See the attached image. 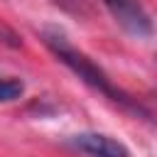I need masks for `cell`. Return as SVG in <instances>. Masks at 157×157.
I'll list each match as a JSON object with an SVG mask.
<instances>
[{
  "label": "cell",
  "mask_w": 157,
  "mask_h": 157,
  "mask_svg": "<svg viewBox=\"0 0 157 157\" xmlns=\"http://www.w3.org/2000/svg\"><path fill=\"white\" fill-rule=\"evenodd\" d=\"M42 39H44V44L49 47V52H52L69 71H74L88 88L98 91L101 96H105L108 101L118 103L120 108H125V110H130V113H135V115H147V110H145L135 98H130L125 91H120V88L108 78V74H105L91 56H86L81 49H76V47L66 39L64 32L49 27V29L42 32Z\"/></svg>",
  "instance_id": "cell-1"
},
{
  "label": "cell",
  "mask_w": 157,
  "mask_h": 157,
  "mask_svg": "<svg viewBox=\"0 0 157 157\" xmlns=\"http://www.w3.org/2000/svg\"><path fill=\"white\" fill-rule=\"evenodd\" d=\"M105 10L113 15V20L132 37H150L155 32L152 17L142 7L140 0H101Z\"/></svg>",
  "instance_id": "cell-2"
},
{
  "label": "cell",
  "mask_w": 157,
  "mask_h": 157,
  "mask_svg": "<svg viewBox=\"0 0 157 157\" xmlns=\"http://www.w3.org/2000/svg\"><path fill=\"white\" fill-rule=\"evenodd\" d=\"M69 145L86 157H130V150L103 132H78L69 137Z\"/></svg>",
  "instance_id": "cell-3"
},
{
  "label": "cell",
  "mask_w": 157,
  "mask_h": 157,
  "mask_svg": "<svg viewBox=\"0 0 157 157\" xmlns=\"http://www.w3.org/2000/svg\"><path fill=\"white\" fill-rule=\"evenodd\" d=\"M25 93V81L17 76L0 74V103H12Z\"/></svg>",
  "instance_id": "cell-4"
},
{
  "label": "cell",
  "mask_w": 157,
  "mask_h": 157,
  "mask_svg": "<svg viewBox=\"0 0 157 157\" xmlns=\"http://www.w3.org/2000/svg\"><path fill=\"white\" fill-rule=\"evenodd\" d=\"M52 2L59 5V7H64V10H69V12H76L81 7V0H52Z\"/></svg>",
  "instance_id": "cell-5"
}]
</instances>
